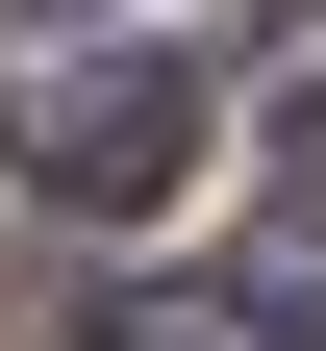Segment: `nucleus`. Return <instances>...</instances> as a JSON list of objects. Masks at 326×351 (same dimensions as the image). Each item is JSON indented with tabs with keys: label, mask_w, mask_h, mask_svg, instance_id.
Wrapping results in <instances>:
<instances>
[{
	"label": "nucleus",
	"mask_w": 326,
	"mask_h": 351,
	"mask_svg": "<svg viewBox=\"0 0 326 351\" xmlns=\"http://www.w3.org/2000/svg\"><path fill=\"white\" fill-rule=\"evenodd\" d=\"M25 201H75V226H151L176 176H201V75L176 51H75V75H25Z\"/></svg>",
	"instance_id": "nucleus-1"
},
{
	"label": "nucleus",
	"mask_w": 326,
	"mask_h": 351,
	"mask_svg": "<svg viewBox=\"0 0 326 351\" xmlns=\"http://www.w3.org/2000/svg\"><path fill=\"white\" fill-rule=\"evenodd\" d=\"M201 326H226V351H326V251H251V276H226Z\"/></svg>",
	"instance_id": "nucleus-2"
},
{
	"label": "nucleus",
	"mask_w": 326,
	"mask_h": 351,
	"mask_svg": "<svg viewBox=\"0 0 326 351\" xmlns=\"http://www.w3.org/2000/svg\"><path fill=\"white\" fill-rule=\"evenodd\" d=\"M101 351H176V326H101Z\"/></svg>",
	"instance_id": "nucleus-3"
}]
</instances>
